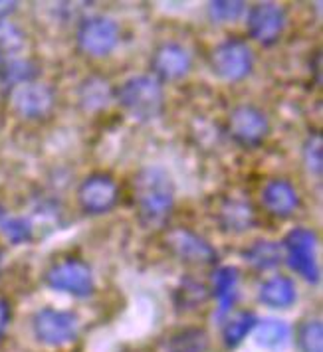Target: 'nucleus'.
Returning <instances> with one entry per match:
<instances>
[{
  "instance_id": "3",
  "label": "nucleus",
  "mask_w": 323,
  "mask_h": 352,
  "mask_svg": "<svg viewBox=\"0 0 323 352\" xmlns=\"http://www.w3.org/2000/svg\"><path fill=\"white\" fill-rule=\"evenodd\" d=\"M209 65L218 80L238 83L254 69V52L240 38H227L210 50Z\"/></svg>"
},
{
  "instance_id": "32",
  "label": "nucleus",
  "mask_w": 323,
  "mask_h": 352,
  "mask_svg": "<svg viewBox=\"0 0 323 352\" xmlns=\"http://www.w3.org/2000/svg\"><path fill=\"white\" fill-rule=\"evenodd\" d=\"M4 62H6V60H4V54L0 52V72H2V65H4Z\"/></svg>"
},
{
  "instance_id": "33",
  "label": "nucleus",
  "mask_w": 323,
  "mask_h": 352,
  "mask_svg": "<svg viewBox=\"0 0 323 352\" xmlns=\"http://www.w3.org/2000/svg\"><path fill=\"white\" fill-rule=\"evenodd\" d=\"M2 261H4V254L0 252V273H2Z\"/></svg>"
},
{
  "instance_id": "18",
  "label": "nucleus",
  "mask_w": 323,
  "mask_h": 352,
  "mask_svg": "<svg viewBox=\"0 0 323 352\" xmlns=\"http://www.w3.org/2000/svg\"><path fill=\"white\" fill-rule=\"evenodd\" d=\"M212 295L218 303V317H227L238 299V270L232 265H220L212 273Z\"/></svg>"
},
{
  "instance_id": "6",
  "label": "nucleus",
  "mask_w": 323,
  "mask_h": 352,
  "mask_svg": "<svg viewBox=\"0 0 323 352\" xmlns=\"http://www.w3.org/2000/svg\"><path fill=\"white\" fill-rule=\"evenodd\" d=\"M32 331L38 342L50 349H62L76 342L80 333V320L72 311L44 307L32 317Z\"/></svg>"
},
{
  "instance_id": "28",
  "label": "nucleus",
  "mask_w": 323,
  "mask_h": 352,
  "mask_svg": "<svg viewBox=\"0 0 323 352\" xmlns=\"http://www.w3.org/2000/svg\"><path fill=\"white\" fill-rule=\"evenodd\" d=\"M298 344L304 352H323V327L320 319H307L298 329Z\"/></svg>"
},
{
  "instance_id": "31",
  "label": "nucleus",
  "mask_w": 323,
  "mask_h": 352,
  "mask_svg": "<svg viewBox=\"0 0 323 352\" xmlns=\"http://www.w3.org/2000/svg\"><path fill=\"white\" fill-rule=\"evenodd\" d=\"M17 2H4V0H0V20H4L6 16H10L14 10H17Z\"/></svg>"
},
{
  "instance_id": "12",
  "label": "nucleus",
  "mask_w": 323,
  "mask_h": 352,
  "mask_svg": "<svg viewBox=\"0 0 323 352\" xmlns=\"http://www.w3.org/2000/svg\"><path fill=\"white\" fill-rule=\"evenodd\" d=\"M119 202V184L112 175L94 173L81 180L78 188V204L87 216L110 214Z\"/></svg>"
},
{
  "instance_id": "22",
  "label": "nucleus",
  "mask_w": 323,
  "mask_h": 352,
  "mask_svg": "<svg viewBox=\"0 0 323 352\" xmlns=\"http://www.w3.org/2000/svg\"><path fill=\"white\" fill-rule=\"evenodd\" d=\"M209 344V333L205 329L189 327V329H183L167 338L165 352H207Z\"/></svg>"
},
{
  "instance_id": "11",
  "label": "nucleus",
  "mask_w": 323,
  "mask_h": 352,
  "mask_svg": "<svg viewBox=\"0 0 323 352\" xmlns=\"http://www.w3.org/2000/svg\"><path fill=\"white\" fill-rule=\"evenodd\" d=\"M10 109L20 119L26 121H40L46 119L56 107V94L48 83L42 81H30L22 83L10 89L8 94Z\"/></svg>"
},
{
  "instance_id": "10",
  "label": "nucleus",
  "mask_w": 323,
  "mask_h": 352,
  "mask_svg": "<svg viewBox=\"0 0 323 352\" xmlns=\"http://www.w3.org/2000/svg\"><path fill=\"white\" fill-rule=\"evenodd\" d=\"M165 245L185 265L212 267L218 263V252L210 245L209 240L189 228H173L171 232H167Z\"/></svg>"
},
{
  "instance_id": "21",
  "label": "nucleus",
  "mask_w": 323,
  "mask_h": 352,
  "mask_svg": "<svg viewBox=\"0 0 323 352\" xmlns=\"http://www.w3.org/2000/svg\"><path fill=\"white\" fill-rule=\"evenodd\" d=\"M258 317L252 311H238L234 315H230L225 320L222 327V342L227 349H236L240 346L244 340L248 338V335L254 333L256 324H258Z\"/></svg>"
},
{
  "instance_id": "2",
  "label": "nucleus",
  "mask_w": 323,
  "mask_h": 352,
  "mask_svg": "<svg viewBox=\"0 0 323 352\" xmlns=\"http://www.w3.org/2000/svg\"><path fill=\"white\" fill-rule=\"evenodd\" d=\"M115 101L133 121L149 123L163 113L165 89L161 81L151 74H139L115 87Z\"/></svg>"
},
{
  "instance_id": "24",
  "label": "nucleus",
  "mask_w": 323,
  "mask_h": 352,
  "mask_svg": "<svg viewBox=\"0 0 323 352\" xmlns=\"http://www.w3.org/2000/svg\"><path fill=\"white\" fill-rule=\"evenodd\" d=\"M210 299V289L196 279H183L175 289V303L180 311H194Z\"/></svg>"
},
{
  "instance_id": "4",
  "label": "nucleus",
  "mask_w": 323,
  "mask_h": 352,
  "mask_svg": "<svg viewBox=\"0 0 323 352\" xmlns=\"http://www.w3.org/2000/svg\"><path fill=\"white\" fill-rule=\"evenodd\" d=\"M121 42V28L114 18L105 14H94L83 18L76 32V44L83 56L103 60L114 54Z\"/></svg>"
},
{
  "instance_id": "23",
  "label": "nucleus",
  "mask_w": 323,
  "mask_h": 352,
  "mask_svg": "<svg viewBox=\"0 0 323 352\" xmlns=\"http://www.w3.org/2000/svg\"><path fill=\"white\" fill-rule=\"evenodd\" d=\"M38 76H40V65L30 58H12V60L4 62L2 72H0V80L4 81L10 89L17 85H22V83L36 81Z\"/></svg>"
},
{
  "instance_id": "15",
  "label": "nucleus",
  "mask_w": 323,
  "mask_h": 352,
  "mask_svg": "<svg viewBox=\"0 0 323 352\" xmlns=\"http://www.w3.org/2000/svg\"><path fill=\"white\" fill-rule=\"evenodd\" d=\"M216 222L225 234L242 236L256 226V212L248 200L236 198V196H227L218 204Z\"/></svg>"
},
{
  "instance_id": "16",
  "label": "nucleus",
  "mask_w": 323,
  "mask_h": 352,
  "mask_svg": "<svg viewBox=\"0 0 323 352\" xmlns=\"http://www.w3.org/2000/svg\"><path fill=\"white\" fill-rule=\"evenodd\" d=\"M115 101V87L112 81L99 74L83 78L78 85V105L85 113L107 111Z\"/></svg>"
},
{
  "instance_id": "25",
  "label": "nucleus",
  "mask_w": 323,
  "mask_h": 352,
  "mask_svg": "<svg viewBox=\"0 0 323 352\" xmlns=\"http://www.w3.org/2000/svg\"><path fill=\"white\" fill-rule=\"evenodd\" d=\"M246 10H248V6L242 0H212L207 6L209 20L216 26L238 22L246 14Z\"/></svg>"
},
{
  "instance_id": "17",
  "label": "nucleus",
  "mask_w": 323,
  "mask_h": 352,
  "mask_svg": "<svg viewBox=\"0 0 323 352\" xmlns=\"http://www.w3.org/2000/svg\"><path fill=\"white\" fill-rule=\"evenodd\" d=\"M258 301L270 309H290L298 301V289L288 275H272L258 287Z\"/></svg>"
},
{
  "instance_id": "19",
  "label": "nucleus",
  "mask_w": 323,
  "mask_h": 352,
  "mask_svg": "<svg viewBox=\"0 0 323 352\" xmlns=\"http://www.w3.org/2000/svg\"><path fill=\"white\" fill-rule=\"evenodd\" d=\"M242 259L256 272H270L284 261V250L280 241L256 240L244 248Z\"/></svg>"
},
{
  "instance_id": "5",
  "label": "nucleus",
  "mask_w": 323,
  "mask_h": 352,
  "mask_svg": "<svg viewBox=\"0 0 323 352\" xmlns=\"http://www.w3.org/2000/svg\"><path fill=\"white\" fill-rule=\"evenodd\" d=\"M282 243L284 250V261L288 263L291 272L298 273L307 283L320 281V263L315 257L317 250V234L309 228H293L290 230Z\"/></svg>"
},
{
  "instance_id": "30",
  "label": "nucleus",
  "mask_w": 323,
  "mask_h": 352,
  "mask_svg": "<svg viewBox=\"0 0 323 352\" xmlns=\"http://www.w3.org/2000/svg\"><path fill=\"white\" fill-rule=\"evenodd\" d=\"M10 320H12V307L8 303V299L0 297V340L6 335Z\"/></svg>"
},
{
  "instance_id": "20",
  "label": "nucleus",
  "mask_w": 323,
  "mask_h": 352,
  "mask_svg": "<svg viewBox=\"0 0 323 352\" xmlns=\"http://www.w3.org/2000/svg\"><path fill=\"white\" fill-rule=\"evenodd\" d=\"M254 338L258 346L266 351H282L288 346L291 338V329L286 320L282 319H262L254 329Z\"/></svg>"
},
{
  "instance_id": "1",
  "label": "nucleus",
  "mask_w": 323,
  "mask_h": 352,
  "mask_svg": "<svg viewBox=\"0 0 323 352\" xmlns=\"http://www.w3.org/2000/svg\"><path fill=\"white\" fill-rule=\"evenodd\" d=\"M137 218L145 230H157L169 222L175 208V184L161 166L141 168L133 180Z\"/></svg>"
},
{
  "instance_id": "7",
  "label": "nucleus",
  "mask_w": 323,
  "mask_h": 352,
  "mask_svg": "<svg viewBox=\"0 0 323 352\" xmlns=\"http://www.w3.org/2000/svg\"><path fill=\"white\" fill-rule=\"evenodd\" d=\"M44 283L52 291L67 293L76 299H87L96 291V277L92 267L76 257L58 261L44 273Z\"/></svg>"
},
{
  "instance_id": "26",
  "label": "nucleus",
  "mask_w": 323,
  "mask_h": 352,
  "mask_svg": "<svg viewBox=\"0 0 323 352\" xmlns=\"http://www.w3.org/2000/svg\"><path fill=\"white\" fill-rule=\"evenodd\" d=\"M0 234L10 241L12 245L30 243L34 238L32 222L24 216H10L2 214L0 216Z\"/></svg>"
},
{
  "instance_id": "14",
  "label": "nucleus",
  "mask_w": 323,
  "mask_h": 352,
  "mask_svg": "<svg viewBox=\"0 0 323 352\" xmlns=\"http://www.w3.org/2000/svg\"><path fill=\"white\" fill-rule=\"evenodd\" d=\"M260 204L268 216L278 220H288L298 212L302 200H300V192L295 190L290 180L270 178L260 190Z\"/></svg>"
},
{
  "instance_id": "8",
  "label": "nucleus",
  "mask_w": 323,
  "mask_h": 352,
  "mask_svg": "<svg viewBox=\"0 0 323 352\" xmlns=\"http://www.w3.org/2000/svg\"><path fill=\"white\" fill-rule=\"evenodd\" d=\"M227 133L230 139L244 148L260 146L270 135V119L256 105H236L227 117Z\"/></svg>"
},
{
  "instance_id": "27",
  "label": "nucleus",
  "mask_w": 323,
  "mask_h": 352,
  "mask_svg": "<svg viewBox=\"0 0 323 352\" xmlns=\"http://www.w3.org/2000/svg\"><path fill=\"white\" fill-rule=\"evenodd\" d=\"M302 159L307 173L315 178H322L323 170V137L320 131H311L302 146Z\"/></svg>"
},
{
  "instance_id": "9",
  "label": "nucleus",
  "mask_w": 323,
  "mask_h": 352,
  "mask_svg": "<svg viewBox=\"0 0 323 352\" xmlns=\"http://www.w3.org/2000/svg\"><path fill=\"white\" fill-rule=\"evenodd\" d=\"M288 26V14L284 6L275 2H258L246 10V30L248 36L264 48L275 46Z\"/></svg>"
},
{
  "instance_id": "13",
  "label": "nucleus",
  "mask_w": 323,
  "mask_h": 352,
  "mask_svg": "<svg viewBox=\"0 0 323 352\" xmlns=\"http://www.w3.org/2000/svg\"><path fill=\"white\" fill-rule=\"evenodd\" d=\"M153 78L161 81H180L185 80L193 69V54L180 42H163L159 48L153 52L151 58Z\"/></svg>"
},
{
  "instance_id": "29",
  "label": "nucleus",
  "mask_w": 323,
  "mask_h": 352,
  "mask_svg": "<svg viewBox=\"0 0 323 352\" xmlns=\"http://www.w3.org/2000/svg\"><path fill=\"white\" fill-rule=\"evenodd\" d=\"M26 46V34L22 28L10 22L8 18L0 20V52L2 54H18Z\"/></svg>"
}]
</instances>
